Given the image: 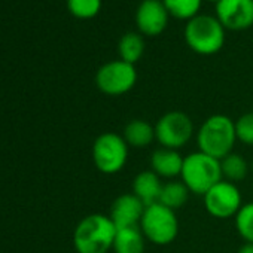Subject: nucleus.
I'll return each mask as SVG.
<instances>
[{
	"label": "nucleus",
	"mask_w": 253,
	"mask_h": 253,
	"mask_svg": "<svg viewBox=\"0 0 253 253\" xmlns=\"http://www.w3.org/2000/svg\"><path fill=\"white\" fill-rule=\"evenodd\" d=\"M137 82V70L134 64L122 60H113L103 64L95 73L97 88L110 97L126 94Z\"/></svg>",
	"instance_id": "8"
},
{
	"label": "nucleus",
	"mask_w": 253,
	"mask_h": 253,
	"mask_svg": "<svg viewBox=\"0 0 253 253\" xmlns=\"http://www.w3.org/2000/svg\"><path fill=\"white\" fill-rule=\"evenodd\" d=\"M198 151L222 160L234 151L237 143L235 122L226 115L209 116L195 133Z\"/></svg>",
	"instance_id": "1"
},
{
	"label": "nucleus",
	"mask_w": 253,
	"mask_h": 253,
	"mask_svg": "<svg viewBox=\"0 0 253 253\" xmlns=\"http://www.w3.org/2000/svg\"><path fill=\"white\" fill-rule=\"evenodd\" d=\"M189 194H191L189 189L182 180H169L167 183L163 185L158 203L176 211L177 209L183 207L188 203Z\"/></svg>",
	"instance_id": "18"
},
{
	"label": "nucleus",
	"mask_w": 253,
	"mask_h": 253,
	"mask_svg": "<svg viewBox=\"0 0 253 253\" xmlns=\"http://www.w3.org/2000/svg\"><path fill=\"white\" fill-rule=\"evenodd\" d=\"M225 27L213 15H197L186 23V45L200 55H213L225 43Z\"/></svg>",
	"instance_id": "4"
},
{
	"label": "nucleus",
	"mask_w": 253,
	"mask_h": 253,
	"mask_svg": "<svg viewBox=\"0 0 253 253\" xmlns=\"http://www.w3.org/2000/svg\"><path fill=\"white\" fill-rule=\"evenodd\" d=\"M250 169H252V171H253V161H252V166H250Z\"/></svg>",
	"instance_id": "26"
},
{
	"label": "nucleus",
	"mask_w": 253,
	"mask_h": 253,
	"mask_svg": "<svg viewBox=\"0 0 253 253\" xmlns=\"http://www.w3.org/2000/svg\"><path fill=\"white\" fill-rule=\"evenodd\" d=\"M146 206L131 192L119 195L110 207L109 217L115 223L116 229L139 226Z\"/></svg>",
	"instance_id": "12"
},
{
	"label": "nucleus",
	"mask_w": 253,
	"mask_h": 253,
	"mask_svg": "<svg viewBox=\"0 0 253 253\" xmlns=\"http://www.w3.org/2000/svg\"><path fill=\"white\" fill-rule=\"evenodd\" d=\"M124 140L133 149H145L155 140V125L145 119H133L125 125Z\"/></svg>",
	"instance_id": "15"
},
{
	"label": "nucleus",
	"mask_w": 253,
	"mask_h": 253,
	"mask_svg": "<svg viewBox=\"0 0 253 253\" xmlns=\"http://www.w3.org/2000/svg\"><path fill=\"white\" fill-rule=\"evenodd\" d=\"M145 39L142 33L128 32L125 33L118 43V54L119 60L126 61L130 64H136L145 54Z\"/></svg>",
	"instance_id": "17"
},
{
	"label": "nucleus",
	"mask_w": 253,
	"mask_h": 253,
	"mask_svg": "<svg viewBox=\"0 0 253 253\" xmlns=\"http://www.w3.org/2000/svg\"><path fill=\"white\" fill-rule=\"evenodd\" d=\"M216 18L232 32L249 29L253 26V0H219Z\"/></svg>",
	"instance_id": "10"
},
{
	"label": "nucleus",
	"mask_w": 253,
	"mask_h": 253,
	"mask_svg": "<svg viewBox=\"0 0 253 253\" xmlns=\"http://www.w3.org/2000/svg\"><path fill=\"white\" fill-rule=\"evenodd\" d=\"M116 226L109 214L92 213L75 228L73 246L78 253H107L113 247Z\"/></svg>",
	"instance_id": "2"
},
{
	"label": "nucleus",
	"mask_w": 253,
	"mask_h": 253,
	"mask_svg": "<svg viewBox=\"0 0 253 253\" xmlns=\"http://www.w3.org/2000/svg\"><path fill=\"white\" fill-rule=\"evenodd\" d=\"M163 185L161 177L152 170H143L133 180V194L148 207L160 201Z\"/></svg>",
	"instance_id": "14"
},
{
	"label": "nucleus",
	"mask_w": 253,
	"mask_h": 253,
	"mask_svg": "<svg viewBox=\"0 0 253 253\" xmlns=\"http://www.w3.org/2000/svg\"><path fill=\"white\" fill-rule=\"evenodd\" d=\"M234 223L244 243H253V201L241 206L234 217Z\"/></svg>",
	"instance_id": "21"
},
{
	"label": "nucleus",
	"mask_w": 253,
	"mask_h": 253,
	"mask_svg": "<svg viewBox=\"0 0 253 253\" xmlns=\"http://www.w3.org/2000/svg\"><path fill=\"white\" fill-rule=\"evenodd\" d=\"M146 238L140 226H128L116 229L112 250L115 253H145Z\"/></svg>",
	"instance_id": "16"
},
{
	"label": "nucleus",
	"mask_w": 253,
	"mask_h": 253,
	"mask_svg": "<svg viewBox=\"0 0 253 253\" xmlns=\"http://www.w3.org/2000/svg\"><path fill=\"white\" fill-rule=\"evenodd\" d=\"M237 253H253V243H244L238 247Z\"/></svg>",
	"instance_id": "24"
},
{
	"label": "nucleus",
	"mask_w": 253,
	"mask_h": 253,
	"mask_svg": "<svg viewBox=\"0 0 253 253\" xmlns=\"http://www.w3.org/2000/svg\"><path fill=\"white\" fill-rule=\"evenodd\" d=\"M234 122H235L237 142L246 146H253V112L243 113Z\"/></svg>",
	"instance_id": "23"
},
{
	"label": "nucleus",
	"mask_w": 253,
	"mask_h": 253,
	"mask_svg": "<svg viewBox=\"0 0 253 253\" xmlns=\"http://www.w3.org/2000/svg\"><path fill=\"white\" fill-rule=\"evenodd\" d=\"M220 170H222L223 180L237 185L238 182H243L247 177L250 166L247 164L243 155L231 152L229 155L220 160Z\"/></svg>",
	"instance_id": "19"
},
{
	"label": "nucleus",
	"mask_w": 253,
	"mask_h": 253,
	"mask_svg": "<svg viewBox=\"0 0 253 253\" xmlns=\"http://www.w3.org/2000/svg\"><path fill=\"white\" fill-rule=\"evenodd\" d=\"M183 158L179 151L158 148L151 155V170L161 179H176L182 173Z\"/></svg>",
	"instance_id": "13"
},
{
	"label": "nucleus",
	"mask_w": 253,
	"mask_h": 253,
	"mask_svg": "<svg viewBox=\"0 0 253 253\" xmlns=\"http://www.w3.org/2000/svg\"><path fill=\"white\" fill-rule=\"evenodd\" d=\"M210 2H214V3H217V2H219V0H210Z\"/></svg>",
	"instance_id": "25"
},
{
	"label": "nucleus",
	"mask_w": 253,
	"mask_h": 253,
	"mask_svg": "<svg viewBox=\"0 0 253 253\" xmlns=\"http://www.w3.org/2000/svg\"><path fill=\"white\" fill-rule=\"evenodd\" d=\"M169 17L163 0H143L136 12V24L142 35L158 36L166 30Z\"/></svg>",
	"instance_id": "11"
},
{
	"label": "nucleus",
	"mask_w": 253,
	"mask_h": 253,
	"mask_svg": "<svg viewBox=\"0 0 253 253\" xmlns=\"http://www.w3.org/2000/svg\"><path fill=\"white\" fill-rule=\"evenodd\" d=\"M130 146L118 133L107 131L100 134L92 143V161L103 174H116L124 170L128 161Z\"/></svg>",
	"instance_id": "6"
},
{
	"label": "nucleus",
	"mask_w": 253,
	"mask_h": 253,
	"mask_svg": "<svg viewBox=\"0 0 253 253\" xmlns=\"http://www.w3.org/2000/svg\"><path fill=\"white\" fill-rule=\"evenodd\" d=\"M203 201L206 211L214 219L235 217L243 206V197L238 186L228 180H220L210 188L203 195Z\"/></svg>",
	"instance_id": "9"
},
{
	"label": "nucleus",
	"mask_w": 253,
	"mask_h": 253,
	"mask_svg": "<svg viewBox=\"0 0 253 253\" xmlns=\"http://www.w3.org/2000/svg\"><path fill=\"white\" fill-rule=\"evenodd\" d=\"M67 9L76 18L88 20L100 12L101 0H67Z\"/></svg>",
	"instance_id": "22"
},
{
	"label": "nucleus",
	"mask_w": 253,
	"mask_h": 253,
	"mask_svg": "<svg viewBox=\"0 0 253 253\" xmlns=\"http://www.w3.org/2000/svg\"><path fill=\"white\" fill-rule=\"evenodd\" d=\"M194 134L192 119L180 110L164 113L155 124V140L161 148L179 151L192 140Z\"/></svg>",
	"instance_id": "7"
},
{
	"label": "nucleus",
	"mask_w": 253,
	"mask_h": 253,
	"mask_svg": "<svg viewBox=\"0 0 253 253\" xmlns=\"http://www.w3.org/2000/svg\"><path fill=\"white\" fill-rule=\"evenodd\" d=\"M180 180L191 194L203 197L210 188L223 180L220 161L200 151L192 152L183 158Z\"/></svg>",
	"instance_id": "3"
},
{
	"label": "nucleus",
	"mask_w": 253,
	"mask_h": 253,
	"mask_svg": "<svg viewBox=\"0 0 253 253\" xmlns=\"http://www.w3.org/2000/svg\"><path fill=\"white\" fill-rule=\"evenodd\" d=\"M139 226L146 241L157 246L171 244L177 238L180 229L176 211L161 203H155L145 209Z\"/></svg>",
	"instance_id": "5"
},
{
	"label": "nucleus",
	"mask_w": 253,
	"mask_h": 253,
	"mask_svg": "<svg viewBox=\"0 0 253 253\" xmlns=\"http://www.w3.org/2000/svg\"><path fill=\"white\" fill-rule=\"evenodd\" d=\"M203 0H163L169 14L179 20H191L198 15Z\"/></svg>",
	"instance_id": "20"
}]
</instances>
